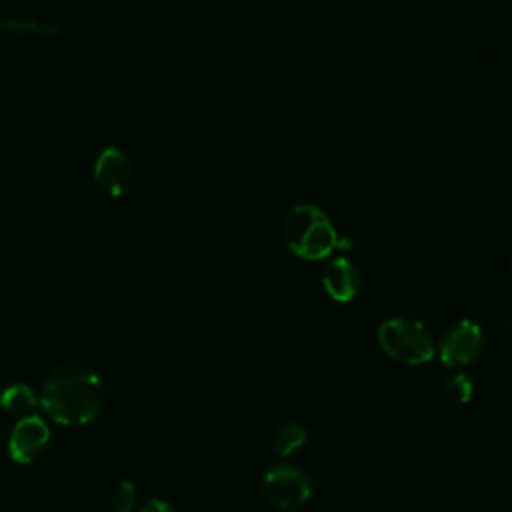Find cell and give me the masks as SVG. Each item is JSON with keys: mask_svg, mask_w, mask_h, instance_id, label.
<instances>
[{"mask_svg": "<svg viewBox=\"0 0 512 512\" xmlns=\"http://www.w3.org/2000/svg\"><path fill=\"white\" fill-rule=\"evenodd\" d=\"M38 398L48 418L64 426L90 424L104 410L102 380L80 362H66L54 368L44 380Z\"/></svg>", "mask_w": 512, "mask_h": 512, "instance_id": "1", "label": "cell"}, {"mask_svg": "<svg viewBox=\"0 0 512 512\" xmlns=\"http://www.w3.org/2000/svg\"><path fill=\"white\" fill-rule=\"evenodd\" d=\"M282 234L288 250L302 260H324L334 250H348L350 240L342 238L330 216L316 204H296L288 210Z\"/></svg>", "mask_w": 512, "mask_h": 512, "instance_id": "2", "label": "cell"}, {"mask_svg": "<svg viewBox=\"0 0 512 512\" xmlns=\"http://www.w3.org/2000/svg\"><path fill=\"white\" fill-rule=\"evenodd\" d=\"M380 348L394 360L410 366L424 364L434 356V340L428 328L406 316H394L378 328Z\"/></svg>", "mask_w": 512, "mask_h": 512, "instance_id": "3", "label": "cell"}, {"mask_svg": "<svg viewBox=\"0 0 512 512\" xmlns=\"http://www.w3.org/2000/svg\"><path fill=\"white\" fill-rule=\"evenodd\" d=\"M262 492L268 504L288 512L306 504L312 488L304 470L294 464L282 462L266 470L262 478Z\"/></svg>", "mask_w": 512, "mask_h": 512, "instance_id": "4", "label": "cell"}, {"mask_svg": "<svg viewBox=\"0 0 512 512\" xmlns=\"http://www.w3.org/2000/svg\"><path fill=\"white\" fill-rule=\"evenodd\" d=\"M92 176L104 196L120 198L130 186L132 162L116 144L104 146L94 160Z\"/></svg>", "mask_w": 512, "mask_h": 512, "instance_id": "5", "label": "cell"}, {"mask_svg": "<svg viewBox=\"0 0 512 512\" xmlns=\"http://www.w3.org/2000/svg\"><path fill=\"white\" fill-rule=\"evenodd\" d=\"M50 440V428L44 418L30 414L16 420L8 436V456L16 464H32L46 448Z\"/></svg>", "mask_w": 512, "mask_h": 512, "instance_id": "6", "label": "cell"}, {"mask_svg": "<svg viewBox=\"0 0 512 512\" xmlns=\"http://www.w3.org/2000/svg\"><path fill=\"white\" fill-rule=\"evenodd\" d=\"M482 328L474 320L456 322L444 336L440 344V360L446 366H466L472 364L482 352Z\"/></svg>", "mask_w": 512, "mask_h": 512, "instance_id": "7", "label": "cell"}, {"mask_svg": "<svg viewBox=\"0 0 512 512\" xmlns=\"http://www.w3.org/2000/svg\"><path fill=\"white\" fill-rule=\"evenodd\" d=\"M322 286L332 300L346 304L358 296L362 286V276L358 266L352 260L338 256L324 268Z\"/></svg>", "mask_w": 512, "mask_h": 512, "instance_id": "8", "label": "cell"}, {"mask_svg": "<svg viewBox=\"0 0 512 512\" xmlns=\"http://www.w3.org/2000/svg\"><path fill=\"white\" fill-rule=\"evenodd\" d=\"M0 32L10 36H28V38H56L62 34V28L54 22H44L34 18L0 16Z\"/></svg>", "mask_w": 512, "mask_h": 512, "instance_id": "9", "label": "cell"}, {"mask_svg": "<svg viewBox=\"0 0 512 512\" xmlns=\"http://www.w3.org/2000/svg\"><path fill=\"white\" fill-rule=\"evenodd\" d=\"M0 406L6 412L22 418V416L34 414V410L40 406V398L28 384L18 382V384H8L0 392Z\"/></svg>", "mask_w": 512, "mask_h": 512, "instance_id": "10", "label": "cell"}, {"mask_svg": "<svg viewBox=\"0 0 512 512\" xmlns=\"http://www.w3.org/2000/svg\"><path fill=\"white\" fill-rule=\"evenodd\" d=\"M306 442V430L298 422H286L280 428H276L272 436V450L278 456H290L296 450H300Z\"/></svg>", "mask_w": 512, "mask_h": 512, "instance_id": "11", "label": "cell"}, {"mask_svg": "<svg viewBox=\"0 0 512 512\" xmlns=\"http://www.w3.org/2000/svg\"><path fill=\"white\" fill-rule=\"evenodd\" d=\"M474 394V384L472 380L462 374V372H456L452 374L446 382H444V396L454 402V404H468L470 398Z\"/></svg>", "mask_w": 512, "mask_h": 512, "instance_id": "12", "label": "cell"}, {"mask_svg": "<svg viewBox=\"0 0 512 512\" xmlns=\"http://www.w3.org/2000/svg\"><path fill=\"white\" fill-rule=\"evenodd\" d=\"M134 502H136V486L130 480H122L112 492V498H110L112 510L130 512L134 508Z\"/></svg>", "mask_w": 512, "mask_h": 512, "instance_id": "13", "label": "cell"}, {"mask_svg": "<svg viewBox=\"0 0 512 512\" xmlns=\"http://www.w3.org/2000/svg\"><path fill=\"white\" fill-rule=\"evenodd\" d=\"M138 512H176V508L168 502V500H162V498H150L146 500Z\"/></svg>", "mask_w": 512, "mask_h": 512, "instance_id": "14", "label": "cell"}, {"mask_svg": "<svg viewBox=\"0 0 512 512\" xmlns=\"http://www.w3.org/2000/svg\"><path fill=\"white\" fill-rule=\"evenodd\" d=\"M506 324H508V328H510V330H512V314H510V316H508V318H506Z\"/></svg>", "mask_w": 512, "mask_h": 512, "instance_id": "15", "label": "cell"}]
</instances>
